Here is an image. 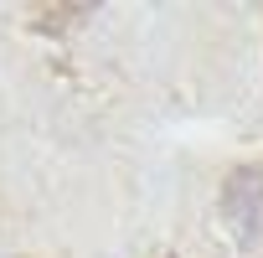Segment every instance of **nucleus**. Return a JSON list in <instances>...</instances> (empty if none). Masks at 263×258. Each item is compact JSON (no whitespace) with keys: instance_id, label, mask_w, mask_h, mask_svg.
<instances>
[{"instance_id":"1","label":"nucleus","mask_w":263,"mask_h":258,"mask_svg":"<svg viewBox=\"0 0 263 258\" xmlns=\"http://www.w3.org/2000/svg\"><path fill=\"white\" fill-rule=\"evenodd\" d=\"M222 217L237 232V243H253L263 232V165H242L227 176L222 191Z\"/></svg>"}]
</instances>
